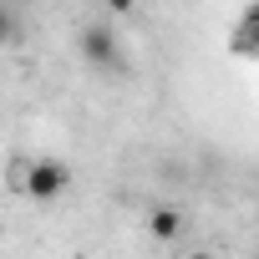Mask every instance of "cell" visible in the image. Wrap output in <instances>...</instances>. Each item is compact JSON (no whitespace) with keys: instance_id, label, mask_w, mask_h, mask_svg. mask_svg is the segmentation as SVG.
Masks as SVG:
<instances>
[{"instance_id":"cell-3","label":"cell","mask_w":259,"mask_h":259,"mask_svg":"<svg viewBox=\"0 0 259 259\" xmlns=\"http://www.w3.org/2000/svg\"><path fill=\"white\" fill-rule=\"evenodd\" d=\"M148 234H153V239H163V244H173V239L183 234V213H178L173 203H158V208L148 213Z\"/></svg>"},{"instance_id":"cell-6","label":"cell","mask_w":259,"mask_h":259,"mask_svg":"<svg viewBox=\"0 0 259 259\" xmlns=\"http://www.w3.org/2000/svg\"><path fill=\"white\" fill-rule=\"evenodd\" d=\"M244 26H259V6H249V11H244Z\"/></svg>"},{"instance_id":"cell-5","label":"cell","mask_w":259,"mask_h":259,"mask_svg":"<svg viewBox=\"0 0 259 259\" xmlns=\"http://www.w3.org/2000/svg\"><path fill=\"white\" fill-rule=\"evenodd\" d=\"M183 259H219V254H213V249H188Z\"/></svg>"},{"instance_id":"cell-4","label":"cell","mask_w":259,"mask_h":259,"mask_svg":"<svg viewBox=\"0 0 259 259\" xmlns=\"http://www.w3.org/2000/svg\"><path fill=\"white\" fill-rule=\"evenodd\" d=\"M234 51L259 56V26H239V31H234Z\"/></svg>"},{"instance_id":"cell-2","label":"cell","mask_w":259,"mask_h":259,"mask_svg":"<svg viewBox=\"0 0 259 259\" xmlns=\"http://www.w3.org/2000/svg\"><path fill=\"white\" fill-rule=\"evenodd\" d=\"M81 61L97 66V71H117L122 66V46H117L112 26H87L81 31Z\"/></svg>"},{"instance_id":"cell-1","label":"cell","mask_w":259,"mask_h":259,"mask_svg":"<svg viewBox=\"0 0 259 259\" xmlns=\"http://www.w3.org/2000/svg\"><path fill=\"white\" fill-rule=\"evenodd\" d=\"M16 188H21L26 198H36V203H51V198H61V193L71 188V168L56 163V158H36V163H26V168L16 173Z\"/></svg>"}]
</instances>
